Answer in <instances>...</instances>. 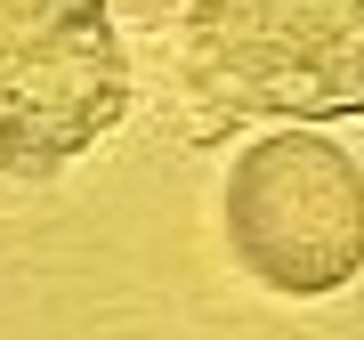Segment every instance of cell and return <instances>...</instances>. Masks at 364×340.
<instances>
[{"mask_svg": "<svg viewBox=\"0 0 364 340\" xmlns=\"http://www.w3.org/2000/svg\"><path fill=\"white\" fill-rule=\"evenodd\" d=\"M227 251L284 300L348 292L364 267V179L324 130H267L227 170Z\"/></svg>", "mask_w": 364, "mask_h": 340, "instance_id": "1", "label": "cell"}, {"mask_svg": "<svg viewBox=\"0 0 364 340\" xmlns=\"http://www.w3.org/2000/svg\"><path fill=\"white\" fill-rule=\"evenodd\" d=\"M130 57L105 0H0V170L57 179L122 122Z\"/></svg>", "mask_w": 364, "mask_h": 340, "instance_id": "2", "label": "cell"}, {"mask_svg": "<svg viewBox=\"0 0 364 340\" xmlns=\"http://www.w3.org/2000/svg\"><path fill=\"white\" fill-rule=\"evenodd\" d=\"M186 57L227 114L332 122L364 105V0H195Z\"/></svg>", "mask_w": 364, "mask_h": 340, "instance_id": "3", "label": "cell"}]
</instances>
